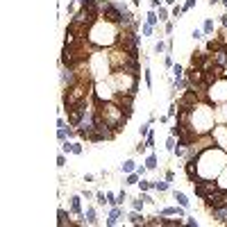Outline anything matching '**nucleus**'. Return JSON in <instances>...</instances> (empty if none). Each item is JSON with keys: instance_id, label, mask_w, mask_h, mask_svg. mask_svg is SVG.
I'll return each instance as SVG.
<instances>
[{"instance_id": "obj_10", "label": "nucleus", "mask_w": 227, "mask_h": 227, "mask_svg": "<svg viewBox=\"0 0 227 227\" xmlns=\"http://www.w3.org/2000/svg\"><path fill=\"white\" fill-rule=\"evenodd\" d=\"M80 209H82V207H80V195H73L71 198V211L73 213H80Z\"/></svg>"}, {"instance_id": "obj_37", "label": "nucleus", "mask_w": 227, "mask_h": 227, "mask_svg": "<svg viewBox=\"0 0 227 227\" xmlns=\"http://www.w3.org/2000/svg\"><path fill=\"white\" fill-rule=\"evenodd\" d=\"M150 2H152V7L157 9V7H161V0H150Z\"/></svg>"}, {"instance_id": "obj_4", "label": "nucleus", "mask_w": 227, "mask_h": 227, "mask_svg": "<svg viewBox=\"0 0 227 227\" xmlns=\"http://www.w3.org/2000/svg\"><path fill=\"white\" fill-rule=\"evenodd\" d=\"M184 209L186 207H166V209H161V216H184Z\"/></svg>"}, {"instance_id": "obj_6", "label": "nucleus", "mask_w": 227, "mask_h": 227, "mask_svg": "<svg viewBox=\"0 0 227 227\" xmlns=\"http://www.w3.org/2000/svg\"><path fill=\"white\" fill-rule=\"evenodd\" d=\"M195 173H198V164H195V159L191 157L189 159V164H186V175H189L191 179H195Z\"/></svg>"}, {"instance_id": "obj_30", "label": "nucleus", "mask_w": 227, "mask_h": 227, "mask_svg": "<svg viewBox=\"0 0 227 227\" xmlns=\"http://www.w3.org/2000/svg\"><path fill=\"white\" fill-rule=\"evenodd\" d=\"M145 145H148V148H152V145H155V136H152V134H148V139H145Z\"/></svg>"}, {"instance_id": "obj_35", "label": "nucleus", "mask_w": 227, "mask_h": 227, "mask_svg": "<svg viewBox=\"0 0 227 227\" xmlns=\"http://www.w3.org/2000/svg\"><path fill=\"white\" fill-rule=\"evenodd\" d=\"M145 84L152 86V77H150V71H145Z\"/></svg>"}, {"instance_id": "obj_22", "label": "nucleus", "mask_w": 227, "mask_h": 227, "mask_svg": "<svg viewBox=\"0 0 227 227\" xmlns=\"http://www.w3.org/2000/svg\"><path fill=\"white\" fill-rule=\"evenodd\" d=\"M157 16H159V21H166L168 18V9L166 7H159V14H157Z\"/></svg>"}, {"instance_id": "obj_2", "label": "nucleus", "mask_w": 227, "mask_h": 227, "mask_svg": "<svg viewBox=\"0 0 227 227\" xmlns=\"http://www.w3.org/2000/svg\"><path fill=\"white\" fill-rule=\"evenodd\" d=\"M75 59H77V55H75V48H73V45H64V52H61V66H64V68H73V66H75Z\"/></svg>"}, {"instance_id": "obj_12", "label": "nucleus", "mask_w": 227, "mask_h": 227, "mask_svg": "<svg viewBox=\"0 0 227 227\" xmlns=\"http://www.w3.org/2000/svg\"><path fill=\"white\" fill-rule=\"evenodd\" d=\"M173 195H175V200H177V202H179L182 207H189V198H186L184 193H179V191H175Z\"/></svg>"}, {"instance_id": "obj_5", "label": "nucleus", "mask_w": 227, "mask_h": 227, "mask_svg": "<svg viewBox=\"0 0 227 227\" xmlns=\"http://www.w3.org/2000/svg\"><path fill=\"white\" fill-rule=\"evenodd\" d=\"M120 213H123V209H120L118 205H114L112 213H109V218H107V225H116V220L120 218Z\"/></svg>"}, {"instance_id": "obj_21", "label": "nucleus", "mask_w": 227, "mask_h": 227, "mask_svg": "<svg viewBox=\"0 0 227 227\" xmlns=\"http://www.w3.org/2000/svg\"><path fill=\"white\" fill-rule=\"evenodd\" d=\"M211 32H213V21L207 18V21H205V34H211Z\"/></svg>"}, {"instance_id": "obj_20", "label": "nucleus", "mask_w": 227, "mask_h": 227, "mask_svg": "<svg viewBox=\"0 0 227 227\" xmlns=\"http://www.w3.org/2000/svg\"><path fill=\"white\" fill-rule=\"evenodd\" d=\"M173 73H175V77H173V80H182L184 68H182V66H173Z\"/></svg>"}, {"instance_id": "obj_15", "label": "nucleus", "mask_w": 227, "mask_h": 227, "mask_svg": "<svg viewBox=\"0 0 227 227\" xmlns=\"http://www.w3.org/2000/svg\"><path fill=\"white\" fill-rule=\"evenodd\" d=\"M139 177H141V175H139V173L134 170V173H130V175H127V179H125V184H139Z\"/></svg>"}, {"instance_id": "obj_16", "label": "nucleus", "mask_w": 227, "mask_h": 227, "mask_svg": "<svg viewBox=\"0 0 227 227\" xmlns=\"http://www.w3.org/2000/svg\"><path fill=\"white\" fill-rule=\"evenodd\" d=\"M148 134H150V123H145V125L139 127V136H141V139H148Z\"/></svg>"}, {"instance_id": "obj_39", "label": "nucleus", "mask_w": 227, "mask_h": 227, "mask_svg": "<svg viewBox=\"0 0 227 227\" xmlns=\"http://www.w3.org/2000/svg\"><path fill=\"white\" fill-rule=\"evenodd\" d=\"M164 2H166V5H175V0H164Z\"/></svg>"}, {"instance_id": "obj_28", "label": "nucleus", "mask_w": 227, "mask_h": 227, "mask_svg": "<svg viewBox=\"0 0 227 227\" xmlns=\"http://www.w3.org/2000/svg\"><path fill=\"white\" fill-rule=\"evenodd\" d=\"M164 48H166L164 41H157V43H155V52H164Z\"/></svg>"}, {"instance_id": "obj_3", "label": "nucleus", "mask_w": 227, "mask_h": 227, "mask_svg": "<svg viewBox=\"0 0 227 227\" xmlns=\"http://www.w3.org/2000/svg\"><path fill=\"white\" fill-rule=\"evenodd\" d=\"M186 80H189V84H200L202 80H205V71H202V68L191 66L189 73H186Z\"/></svg>"}, {"instance_id": "obj_9", "label": "nucleus", "mask_w": 227, "mask_h": 227, "mask_svg": "<svg viewBox=\"0 0 227 227\" xmlns=\"http://www.w3.org/2000/svg\"><path fill=\"white\" fill-rule=\"evenodd\" d=\"M84 223H89V225L96 223V209H93V207L86 209V213H84Z\"/></svg>"}, {"instance_id": "obj_7", "label": "nucleus", "mask_w": 227, "mask_h": 227, "mask_svg": "<svg viewBox=\"0 0 227 227\" xmlns=\"http://www.w3.org/2000/svg\"><path fill=\"white\" fill-rule=\"evenodd\" d=\"M130 223H132V225H145V220H143L141 213H139L136 209H134V211L130 213Z\"/></svg>"}, {"instance_id": "obj_41", "label": "nucleus", "mask_w": 227, "mask_h": 227, "mask_svg": "<svg viewBox=\"0 0 227 227\" xmlns=\"http://www.w3.org/2000/svg\"><path fill=\"white\" fill-rule=\"evenodd\" d=\"M209 2H211V5H216V2H218V0H209Z\"/></svg>"}, {"instance_id": "obj_36", "label": "nucleus", "mask_w": 227, "mask_h": 227, "mask_svg": "<svg viewBox=\"0 0 227 227\" xmlns=\"http://www.w3.org/2000/svg\"><path fill=\"white\" fill-rule=\"evenodd\" d=\"M182 11H184L182 7H173V16H175V18H177V16H179V14H182Z\"/></svg>"}, {"instance_id": "obj_1", "label": "nucleus", "mask_w": 227, "mask_h": 227, "mask_svg": "<svg viewBox=\"0 0 227 227\" xmlns=\"http://www.w3.org/2000/svg\"><path fill=\"white\" fill-rule=\"evenodd\" d=\"M100 11H102L107 23H114V25L116 23H123V11L116 7L114 2H100Z\"/></svg>"}, {"instance_id": "obj_18", "label": "nucleus", "mask_w": 227, "mask_h": 227, "mask_svg": "<svg viewBox=\"0 0 227 227\" xmlns=\"http://www.w3.org/2000/svg\"><path fill=\"white\" fill-rule=\"evenodd\" d=\"M143 205H145V200H143V198H141V195H139V198H136V200H132V207H134V209H136V211H141V209H143Z\"/></svg>"}, {"instance_id": "obj_14", "label": "nucleus", "mask_w": 227, "mask_h": 227, "mask_svg": "<svg viewBox=\"0 0 227 227\" xmlns=\"http://www.w3.org/2000/svg\"><path fill=\"white\" fill-rule=\"evenodd\" d=\"M145 166H148V170H155V168H157V157H155V155H148Z\"/></svg>"}, {"instance_id": "obj_17", "label": "nucleus", "mask_w": 227, "mask_h": 227, "mask_svg": "<svg viewBox=\"0 0 227 227\" xmlns=\"http://www.w3.org/2000/svg\"><path fill=\"white\" fill-rule=\"evenodd\" d=\"M152 189H157L159 193H164V191H168V182H152Z\"/></svg>"}, {"instance_id": "obj_23", "label": "nucleus", "mask_w": 227, "mask_h": 227, "mask_svg": "<svg viewBox=\"0 0 227 227\" xmlns=\"http://www.w3.org/2000/svg\"><path fill=\"white\" fill-rule=\"evenodd\" d=\"M141 32H143V37H150V34H152V25H148V23H145V25L141 27Z\"/></svg>"}, {"instance_id": "obj_27", "label": "nucleus", "mask_w": 227, "mask_h": 227, "mask_svg": "<svg viewBox=\"0 0 227 227\" xmlns=\"http://www.w3.org/2000/svg\"><path fill=\"white\" fill-rule=\"evenodd\" d=\"M57 166H59V168H64V166H66V157H64V155H59V157H57Z\"/></svg>"}, {"instance_id": "obj_29", "label": "nucleus", "mask_w": 227, "mask_h": 227, "mask_svg": "<svg viewBox=\"0 0 227 227\" xmlns=\"http://www.w3.org/2000/svg\"><path fill=\"white\" fill-rule=\"evenodd\" d=\"M193 5H195V0H186V5H184V11H189V9H193Z\"/></svg>"}, {"instance_id": "obj_8", "label": "nucleus", "mask_w": 227, "mask_h": 227, "mask_svg": "<svg viewBox=\"0 0 227 227\" xmlns=\"http://www.w3.org/2000/svg\"><path fill=\"white\" fill-rule=\"evenodd\" d=\"M120 170L130 175V173H134V170H136V164H134L132 159H127V161H123V166H120Z\"/></svg>"}, {"instance_id": "obj_11", "label": "nucleus", "mask_w": 227, "mask_h": 227, "mask_svg": "<svg viewBox=\"0 0 227 227\" xmlns=\"http://www.w3.org/2000/svg\"><path fill=\"white\" fill-rule=\"evenodd\" d=\"M71 225V213H66V211H64V209H59V225L64 227V225Z\"/></svg>"}, {"instance_id": "obj_38", "label": "nucleus", "mask_w": 227, "mask_h": 227, "mask_svg": "<svg viewBox=\"0 0 227 227\" xmlns=\"http://www.w3.org/2000/svg\"><path fill=\"white\" fill-rule=\"evenodd\" d=\"M220 23H223V25L227 27V16H220Z\"/></svg>"}, {"instance_id": "obj_13", "label": "nucleus", "mask_w": 227, "mask_h": 227, "mask_svg": "<svg viewBox=\"0 0 227 227\" xmlns=\"http://www.w3.org/2000/svg\"><path fill=\"white\" fill-rule=\"evenodd\" d=\"M157 21H159L157 11H148V16H145V23H148V25H157Z\"/></svg>"}, {"instance_id": "obj_26", "label": "nucleus", "mask_w": 227, "mask_h": 227, "mask_svg": "<svg viewBox=\"0 0 227 227\" xmlns=\"http://www.w3.org/2000/svg\"><path fill=\"white\" fill-rule=\"evenodd\" d=\"M127 200V195H125V191H120L118 195H116V202H118V205H123V202Z\"/></svg>"}, {"instance_id": "obj_24", "label": "nucleus", "mask_w": 227, "mask_h": 227, "mask_svg": "<svg viewBox=\"0 0 227 227\" xmlns=\"http://www.w3.org/2000/svg\"><path fill=\"white\" fill-rule=\"evenodd\" d=\"M61 150H64V152H73V143H68V141H61Z\"/></svg>"}, {"instance_id": "obj_34", "label": "nucleus", "mask_w": 227, "mask_h": 227, "mask_svg": "<svg viewBox=\"0 0 227 227\" xmlns=\"http://www.w3.org/2000/svg\"><path fill=\"white\" fill-rule=\"evenodd\" d=\"M96 198H98V202H100V205H104V202H107V195H104V193H98Z\"/></svg>"}, {"instance_id": "obj_32", "label": "nucleus", "mask_w": 227, "mask_h": 227, "mask_svg": "<svg viewBox=\"0 0 227 227\" xmlns=\"http://www.w3.org/2000/svg\"><path fill=\"white\" fill-rule=\"evenodd\" d=\"M139 186H141V191H143V193H145L148 189H152V184H148V182H139Z\"/></svg>"}, {"instance_id": "obj_33", "label": "nucleus", "mask_w": 227, "mask_h": 227, "mask_svg": "<svg viewBox=\"0 0 227 227\" xmlns=\"http://www.w3.org/2000/svg\"><path fill=\"white\" fill-rule=\"evenodd\" d=\"M191 37H193L195 41H200V39H202V30H193V34H191Z\"/></svg>"}, {"instance_id": "obj_25", "label": "nucleus", "mask_w": 227, "mask_h": 227, "mask_svg": "<svg viewBox=\"0 0 227 227\" xmlns=\"http://www.w3.org/2000/svg\"><path fill=\"white\" fill-rule=\"evenodd\" d=\"M82 152H84L82 145H80V143H73V155H82Z\"/></svg>"}, {"instance_id": "obj_31", "label": "nucleus", "mask_w": 227, "mask_h": 227, "mask_svg": "<svg viewBox=\"0 0 227 227\" xmlns=\"http://www.w3.org/2000/svg\"><path fill=\"white\" fill-rule=\"evenodd\" d=\"M107 202H109V205H118V202H116V195H114V193H107Z\"/></svg>"}, {"instance_id": "obj_40", "label": "nucleus", "mask_w": 227, "mask_h": 227, "mask_svg": "<svg viewBox=\"0 0 227 227\" xmlns=\"http://www.w3.org/2000/svg\"><path fill=\"white\" fill-rule=\"evenodd\" d=\"M132 2H134V5H141V0H132Z\"/></svg>"}, {"instance_id": "obj_19", "label": "nucleus", "mask_w": 227, "mask_h": 227, "mask_svg": "<svg viewBox=\"0 0 227 227\" xmlns=\"http://www.w3.org/2000/svg\"><path fill=\"white\" fill-rule=\"evenodd\" d=\"M166 150H168V152H173V150H175V136H168V141H166Z\"/></svg>"}]
</instances>
